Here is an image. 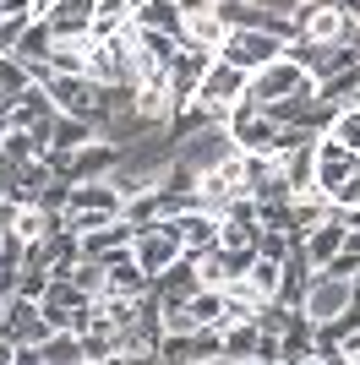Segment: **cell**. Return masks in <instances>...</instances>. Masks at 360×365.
Wrapping results in <instances>:
<instances>
[{
    "label": "cell",
    "mask_w": 360,
    "mask_h": 365,
    "mask_svg": "<svg viewBox=\"0 0 360 365\" xmlns=\"http://www.w3.org/2000/svg\"><path fill=\"white\" fill-rule=\"evenodd\" d=\"M246 98H251V104H262V109L273 115V109H289V104L316 98V76H311V66H306L295 49H289V55H279L273 66H262V71L251 76Z\"/></svg>",
    "instance_id": "1"
},
{
    "label": "cell",
    "mask_w": 360,
    "mask_h": 365,
    "mask_svg": "<svg viewBox=\"0 0 360 365\" xmlns=\"http://www.w3.org/2000/svg\"><path fill=\"white\" fill-rule=\"evenodd\" d=\"M333 44H355L360 49V16H349L339 0H316L300 16V44L295 49H333Z\"/></svg>",
    "instance_id": "2"
},
{
    "label": "cell",
    "mask_w": 360,
    "mask_h": 365,
    "mask_svg": "<svg viewBox=\"0 0 360 365\" xmlns=\"http://www.w3.org/2000/svg\"><path fill=\"white\" fill-rule=\"evenodd\" d=\"M224 131L235 137V148L246 153V158H279V137H284V125L273 120L262 104H235L229 109V120H224Z\"/></svg>",
    "instance_id": "3"
},
{
    "label": "cell",
    "mask_w": 360,
    "mask_h": 365,
    "mask_svg": "<svg viewBox=\"0 0 360 365\" xmlns=\"http://www.w3.org/2000/svg\"><path fill=\"white\" fill-rule=\"evenodd\" d=\"M131 257H136V267L159 284L169 267L186 262V240H180L175 224H142V229H136V240H131Z\"/></svg>",
    "instance_id": "4"
},
{
    "label": "cell",
    "mask_w": 360,
    "mask_h": 365,
    "mask_svg": "<svg viewBox=\"0 0 360 365\" xmlns=\"http://www.w3.org/2000/svg\"><path fill=\"white\" fill-rule=\"evenodd\" d=\"M355 311V284L349 278H333V273H316L306 284V300H300V317L311 322V327H328V322L349 317Z\"/></svg>",
    "instance_id": "5"
},
{
    "label": "cell",
    "mask_w": 360,
    "mask_h": 365,
    "mask_svg": "<svg viewBox=\"0 0 360 365\" xmlns=\"http://www.w3.org/2000/svg\"><path fill=\"white\" fill-rule=\"evenodd\" d=\"M279 55H289V44H284V38H273V33H256V28H235L224 38V49H219V61L235 66V71H246V76H256L262 66L279 61Z\"/></svg>",
    "instance_id": "6"
},
{
    "label": "cell",
    "mask_w": 360,
    "mask_h": 365,
    "mask_svg": "<svg viewBox=\"0 0 360 365\" xmlns=\"http://www.w3.org/2000/svg\"><path fill=\"white\" fill-rule=\"evenodd\" d=\"M246 88H251V76H246V71H235V66H224V61H213L208 82H202V93H196V104H202L213 120L224 125V120H229V109L246 104Z\"/></svg>",
    "instance_id": "7"
},
{
    "label": "cell",
    "mask_w": 360,
    "mask_h": 365,
    "mask_svg": "<svg viewBox=\"0 0 360 365\" xmlns=\"http://www.w3.org/2000/svg\"><path fill=\"white\" fill-rule=\"evenodd\" d=\"M235 153L240 148H235V137H229L224 125H202V131H191V137L175 148V158L191 169V175H208V169H219L224 158H235Z\"/></svg>",
    "instance_id": "8"
},
{
    "label": "cell",
    "mask_w": 360,
    "mask_h": 365,
    "mask_svg": "<svg viewBox=\"0 0 360 365\" xmlns=\"http://www.w3.org/2000/svg\"><path fill=\"white\" fill-rule=\"evenodd\" d=\"M49 333H55V327L44 322V305L28 300V294H11V305L0 311V338L16 344V349H22V344L39 349V344H49Z\"/></svg>",
    "instance_id": "9"
},
{
    "label": "cell",
    "mask_w": 360,
    "mask_h": 365,
    "mask_svg": "<svg viewBox=\"0 0 360 365\" xmlns=\"http://www.w3.org/2000/svg\"><path fill=\"white\" fill-rule=\"evenodd\" d=\"M39 22L49 28L55 44H66V38H93V33H99V0H55Z\"/></svg>",
    "instance_id": "10"
},
{
    "label": "cell",
    "mask_w": 360,
    "mask_h": 365,
    "mask_svg": "<svg viewBox=\"0 0 360 365\" xmlns=\"http://www.w3.org/2000/svg\"><path fill=\"white\" fill-rule=\"evenodd\" d=\"M355 175H360L355 148H344L339 137H322V142H316V191H322L328 202H333V191H344Z\"/></svg>",
    "instance_id": "11"
},
{
    "label": "cell",
    "mask_w": 360,
    "mask_h": 365,
    "mask_svg": "<svg viewBox=\"0 0 360 365\" xmlns=\"http://www.w3.org/2000/svg\"><path fill=\"white\" fill-rule=\"evenodd\" d=\"M213 49H196V44H180V55H175V66H169V93H175V104L186 109V104H196V93H202V82H208V71H213Z\"/></svg>",
    "instance_id": "12"
},
{
    "label": "cell",
    "mask_w": 360,
    "mask_h": 365,
    "mask_svg": "<svg viewBox=\"0 0 360 365\" xmlns=\"http://www.w3.org/2000/svg\"><path fill=\"white\" fill-rule=\"evenodd\" d=\"M300 251H306V262L322 273L339 251H349V218H344V213H328L316 229H306V235H300Z\"/></svg>",
    "instance_id": "13"
},
{
    "label": "cell",
    "mask_w": 360,
    "mask_h": 365,
    "mask_svg": "<svg viewBox=\"0 0 360 365\" xmlns=\"http://www.w3.org/2000/svg\"><path fill=\"white\" fill-rule=\"evenodd\" d=\"M131 28L164 33V38H180V44H186V16H180V0H136Z\"/></svg>",
    "instance_id": "14"
},
{
    "label": "cell",
    "mask_w": 360,
    "mask_h": 365,
    "mask_svg": "<svg viewBox=\"0 0 360 365\" xmlns=\"http://www.w3.org/2000/svg\"><path fill=\"white\" fill-rule=\"evenodd\" d=\"M219 224H224V218L202 213V207L180 213L175 229H180V240H186V257H208V251H219Z\"/></svg>",
    "instance_id": "15"
},
{
    "label": "cell",
    "mask_w": 360,
    "mask_h": 365,
    "mask_svg": "<svg viewBox=\"0 0 360 365\" xmlns=\"http://www.w3.org/2000/svg\"><path fill=\"white\" fill-rule=\"evenodd\" d=\"M322 142V137H316ZM316 142H306V148H289V153H279V169H284V180H289V191H316Z\"/></svg>",
    "instance_id": "16"
},
{
    "label": "cell",
    "mask_w": 360,
    "mask_h": 365,
    "mask_svg": "<svg viewBox=\"0 0 360 365\" xmlns=\"http://www.w3.org/2000/svg\"><path fill=\"white\" fill-rule=\"evenodd\" d=\"M262 344H268L262 322H235V327H224V354L229 360H256L262 365Z\"/></svg>",
    "instance_id": "17"
},
{
    "label": "cell",
    "mask_w": 360,
    "mask_h": 365,
    "mask_svg": "<svg viewBox=\"0 0 360 365\" xmlns=\"http://www.w3.org/2000/svg\"><path fill=\"white\" fill-rule=\"evenodd\" d=\"M328 137H339L344 148H355V158H360V109L349 104V109H339V120H333V131Z\"/></svg>",
    "instance_id": "18"
},
{
    "label": "cell",
    "mask_w": 360,
    "mask_h": 365,
    "mask_svg": "<svg viewBox=\"0 0 360 365\" xmlns=\"http://www.w3.org/2000/svg\"><path fill=\"white\" fill-rule=\"evenodd\" d=\"M322 273H333V278H349V284H355V278H360V251H339V257H333L328 267H322Z\"/></svg>",
    "instance_id": "19"
},
{
    "label": "cell",
    "mask_w": 360,
    "mask_h": 365,
    "mask_svg": "<svg viewBox=\"0 0 360 365\" xmlns=\"http://www.w3.org/2000/svg\"><path fill=\"white\" fill-rule=\"evenodd\" d=\"M11 365H44V349H33V344H22V349L11 354Z\"/></svg>",
    "instance_id": "20"
},
{
    "label": "cell",
    "mask_w": 360,
    "mask_h": 365,
    "mask_svg": "<svg viewBox=\"0 0 360 365\" xmlns=\"http://www.w3.org/2000/svg\"><path fill=\"white\" fill-rule=\"evenodd\" d=\"M202 365H256V360H229V354H219V360H202Z\"/></svg>",
    "instance_id": "21"
}]
</instances>
